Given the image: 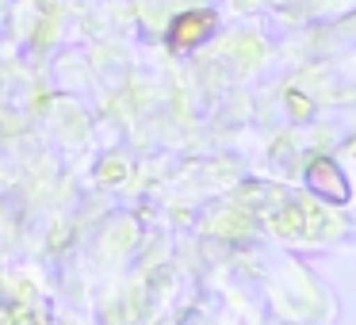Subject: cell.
I'll list each match as a JSON object with an SVG mask.
<instances>
[{"instance_id": "obj_1", "label": "cell", "mask_w": 356, "mask_h": 325, "mask_svg": "<svg viewBox=\"0 0 356 325\" xmlns=\"http://www.w3.org/2000/svg\"><path fill=\"white\" fill-rule=\"evenodd\" d=\"M207 24H211L207 16H195V19H188V24L180 19V24L172 27V42H177V47H192V39L200 31H207Z\"/></svg>"}]
</instances>
